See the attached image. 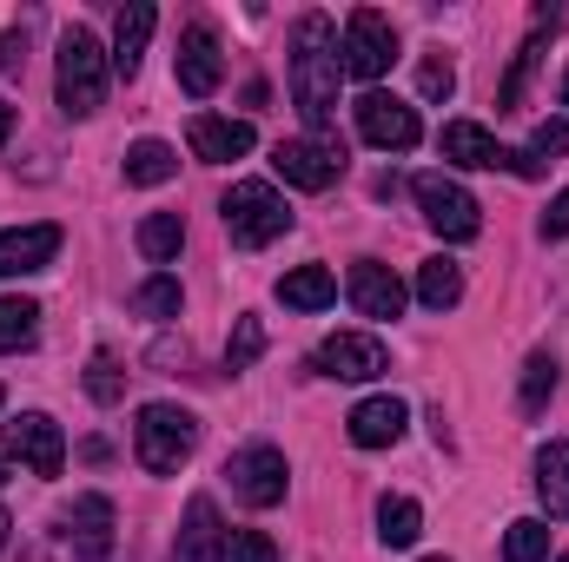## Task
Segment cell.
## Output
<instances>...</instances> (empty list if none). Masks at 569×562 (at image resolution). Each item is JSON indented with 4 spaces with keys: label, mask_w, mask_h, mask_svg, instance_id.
I'll return each instance as SVG.
<instances>
[{
    "label": "cell",
    "mask_w": 569,
    "mask_h": 562,
    "mask_svg": "<svg viewBox=\"0 0 569 562\" xmlns=\"http://www.w3.org/2000/svg\"><path fill=\"white\" fill-rule=\"evenodd\" d=\"M503 556H510V562H543V556H550V523L517 516V523L503 530Z\"/></svg>",
    "instance_id": "f1b7e54d"
},
{
    "label": "cell",
    "mask_w": 569,
    "mask_h": 562,
    "mask_svg": "<svg viewBox=\"0 0 569 562\" xmlns=\"http://www.w3.org/2000/svg\"><path fill=\"white\" fill-rule=\"evenodd\" d=\"M543 27H557V13H537V33L523 40L510 80H503V93H497V113H517V107H523V87H530V73H537V53H543Z\"/></svg>",
    "instance_id": "cb8c5ba5"
},
{
    "label": "cell",
    "mask_w": 569,
    "mask_h": 562,
    "mask_svg": "<svg viewBox=\"0 0 569 562\" xmlns=\"http://www.w3.org/2000/svg\"><path fill=\"white\" fill-rule=\"evenodd\" d=\"M7 530H13V523H7V510H0V550H7Z\"/></svg>",
    "instance_id": "ab89813d"
},
{
    "label": "cell",
    "mask_w": 569,
    "mask_h": 562,
    "mask_svg": "<svg viewBox=\"0 0 569 562\" xmlns=\"http://www.w3.org/2000/svg\"><path fill=\"white\" fill-rule=\"evenodd\" d=\"M53 87H60V107L73 120L100 113V100H107V47L87 27H67L60 33V73H53Z\"/></svg>",
    "instance_id": "7a4b0ae2"
},
{
    "label": "cell",
    "mask_w": 569,
    "mask_h": 562,
    "mask_svg": "<svg viewBox=\"0 0 569 562\" xmlns=\"http://www.w3.org/2000/svg\"><path fill=\"white\" fill-rule=\"evenodd\" d=\"M133 311H140V318H159V324L179 318V279H146L140 291H133Z\"/></svg>",
    "instance_id": "1f68e13d"
},
{
    "label": "cell",
    "mask_w": 569,
    "mask_h": 562,
    "mask_svg": "<svg viewBox=\"0 0 569 562\" xmlns=\"http://www.w3.org/2000/svg\"><path fill=\"white\" fill-rule=\"evenodd\" d=\"M563 107H569V67H563Z\"/></svg>",
    "instance_id": "60d3db41"
},
{
    "label": "cell",
    "mask_w": 569,
    "mask_h": 562,
    "mask_svg": "<svg viewBox=\"0 0 569 562\" xmlns=\"http://www.w3.org/2000/svg\"><path fill=\"white\" fill-rule=\"evenodd\" d=\"M252 145H259L252 120H219V113H199V120H192V152H199V159H212V165L246 159Z\"/></svg>",
    "instance_id": "e0dca14e"
},
{
    "label": "cell",
    "mask_w": 569,
    "mask_h": 562,
    "mask_svg": "<svg viewBox=\"0 0 569 562\" xmlns=\"http://www.w3.org/2000/svg\"><path fill=\"white\" fill-rule=\"evenodd\" d=\"M272 165H279L284 185H298V192H331L345 179V140H279Z\"/></svg>",
    "instance_id": "ba28073f"
},
{
    "label": "cell",
    "mask_w": 569,
    "mask_h": 562,
    "mask_svg": "<svg viewBox=\"0 0 569 562\" xmlns=\"http://www.w3.org/2000/svg\"><path fill=\"white\" fill-rule=\"evenodd\" d=\"M338 60H345L351 80H378V73H391V60H398V27H391L378 7H358V13L345 20Z\"/></svg>",
    "instance_id": "5b68a950"
},
{
    "label": "cell",
    "mask_w": 569,
    "mask_h": 562,
    "mask_svg": "<svg viewBox=\"0 0 569 562\" xmlns=\"http://www.w3.org/2000/svg\"><path fill=\"white\" fill-rule=\"evenodd\" d=\"M411 192H418V205H425V225L437 232V239H457V245H463V239H477V232H483V205H477V199H470L457 179L425 172Z\"/></svg>",
    "instance_id": "8992f818"
},
{
    "label": "cell",
    "mask_w": 569,
    "mask_h": 562,
    "mask_svg": "<svg viewBox=\"0 0 569 562\" xmlns=\"http://www.w3.org/2000/svg\"><path fill=\"white\" fill-rule=\"evenodd\" d=\"M219 536H226V530H219V503H212V496H192V503H186V530H179V550H172V556H179V562H219V550H226Z\"/></svg>",
    "instance_id": "ac0fdd59"
},
{
    "label": "cell",
    "mask_w": 569,
    "mask_h": 562,
    "mask_svg": "<svg viewBox=\"0 0 569 562\" xmlns=\"http://www.w3.org/2000/svg\"><path fill=\"white\" fill-rule=\"evenodd\" d=\"M259 358H266V324L246 311V318L232 324V344H226V371H252Z\"/></svg>",
    "instance_id": "f546056e"
},
{
    "label": "cell",
    "mask_w": 569,
    "mask_h": 562,
    "mask_svg": "<svg viewBox=\"0 0 569 562\" xmlns=\"http://www.w3.org/2000/svg\"><path fill=\"white\" fill-rule=\"evenodd\" d=\"M0 483H7V456H0Z\"/></svg>",
    "instance_id": "b9f144b4"
},
{
    "label": "cell",
    "mask_w": 569,
    "mask_h": 562,
    "mask_svg": "<svg viewBox=\"0 0 569 562\" xmlns=\"http://www.w3.org/2000/svg\"><path fill=\"white\" fill-rule=\"evenodd\" d=\"M418 298H425L430 311H450V304L463 298V272H457L450 259H425V265H418Z\"/></svg>",
    "instance_id": "4316f807"
},
{
    "label": "cell",
    "mask_w": 569,
    "mask_h": 562,
    "mask_svg": "<svg viewBox=\"0 0 569 562\" xmlns=\"http://www.w3.org/2000/svg\"><path fill=\"white\" fill-rule=\"evenodd\" d=\"M27 67V33L13 27V33H0V73H20Z\"/></svg>",
    "instance_id": "8d00e7d4"
},
{
    "label": "cell",
    "mask_w": 569,
    "mask_h": 562,
    "mask_svg": "<svg viewBox=\"0 0 569 562\" xmlns=\"http://www.w3.org/2000/svg\"><path fill=\"white\" fill-rule=\"evenodd\" d=\"M563 562H569V556H563Z\"/></svg>",
    "instance_id": "ee69618b"
},
{
    "label": "cell",
    "mask_w": 569,
    "mask_h": 562,
    "mask_svg": "<svg viewBox=\"0 0 569 562\" xmlns=\"http://www.w3.org/2000/svg\"><path fill=\"white\" fill-rule=\"evenodd\" d=\"M418 93H425V100H450V93H457L450 60H425V67H418Z\"/></svg>",
    "instance_id": "d590c367"
},
{
    "label": "cell",
    "mask_w": 569,
    "mask_h": 562,
    "mask_svg": "<svg viewBox=\"0 0 569 562\" xmlns=\"http://www.w3.org/2000/svg\"><path fill=\"white\" fill-rule=\"evenodd\" d=\"M172 172H179V152L166 140H140L127 152V185H166Z\"/></svg>",
    "instance_id": "d4e9b609"
},
{
    "label": "cell",
    "mask_w": 569,
    "mask_h": 562,
    "mask_svg": "<svg viewBox=\"0 0 569 562\" xmlns=\"http://www.w3.org/2000/svg\"><path fill=\"white\" fill-rule=\"evenodd\" d=\"M391 358H385V344L371 338V331H338V338H325L318 351H311V371L318 378H338V384H365V378H378Z\"/></svg>",
    "instance_id": "9c48e42d"
},
{
    "label": "cell",
    "mask_w": 569,
    "mask_h": 562,
    "mask_svg": "<svg viewBox=\"0 0 569 562\" xmlns=\"http://www.w3.org/2000/svg\"><path fill=\"white\" fill-rule=\"evenodd\" d=\"M53 252H60V225H7L0 232V279H33V272H47L53 265Z\"/></svg>",
    "instance_id": "5bb4252c"
},
{
    "label": "cell",
    "mask_w": 569,
    "mask_h": 562,
    "mask_svg": "<svg viewBox=\"0 0 569 562\" xmlns=\"http://www.w3.org/2000/svg\"><path fill=\"white\" fill-rule=\"evenodd\" d=\"M537 496H543L550 516L569 523V443H543L537 450Z\"/></svg>",
    "instance_id": "44dd1931"
},
{
    "label": "cell",
    "mask_w": 569,
    "mask_h": 562,
    "mask_svg": "<svg viewBox=\"0 0 569 562\" xmlns=\"http://www.w3.org/2000/svg\"><path fill=\"white\" fill-rule=\"evenodd\" d=\"M226 232H232V245H246V252H259V245H272L291 232V212H284L279 185H266V179H239L232 192H226Z\"/></svg>",
    "instance_id": "277c9868"
},
{
    "label": "cell",
    "mask_w": 569,
    "mask_h": 562,
    "mask_svg": "<svg viewBox=\"0 0 569 562\" xmlns=\"http://www.w3.org/2000/svg\"><path fill=\"white\" fill-rule=\"evenodd\" d=\"M192 450H199V418H192V411H179V404H146L140 423H133V456H140V470L172 476Z\"/></svg>",
    "instance_id": "3957f363"
},
{
    "label": "cell",
    "mask_w": 569,
    "mask_h": 562,
    "mask_svg": "<svg viewBox=\"0 0 569 562\" xmlns=\"http://www.w3.org/2000/svg\"><path fill=\"white\" fill-rule=\"evenodd\" d=\"M543 239H569V192L550 199V212H543Z\"/></svg>",
    "instance_id": "74e56055"
},
{
    "label": "cell",
    "mask_w": 569,
    "mask_h": 562,
    "mask_svg": "<svg viewBox=\"0 0 569 562\" xmlns=\"http://www.w3.org/2000/svg\"><path fill=\"white\" fill-rule=\"evenodd\" d=\"M40 338V304L33 298H0V351H27Z\"/></svg>",
    "instance_id": "484cf974"
},
{
    "label": "cell",
    "mask_w": 569,
    "mask_h": 562,
    "mask_svg": "<svg viewBox=\"0 0 569 562\" xmlns=\"http://www.w3.org/2000/svg\"><path fill=\"white\" fill-rule=\"evenodd\" d=\"M550 398H557V358H550V351H537V358L523 364V411L537 418Z\"/></svg>",
    "instance_id": "4dcf8cb0"
},
{
    "label": "cell",
    "mask_w": 569,
    "mask_h": 562,
    "mask_svg": "<svg viewBox=\"0 0 569 562\" xmlns=\"http://www.w3.org/2000/svg\"><path fill=\"white\" fill-rule=\"evenodd\" d=\"M425 562H450V556H425Z\"/></svg>",
    "instance_id": "7bdbcfd3"
},
{
    "label": "cell",
    "mask_w": 569,
    "mask_h": 562,
    "mask_svg": "<svg viewBox=\"0 0 569 562\" xmlns=\"http://www.w3.org/2000/svg\"><path fill=\"white\" fill-rule=\"evenodd\" d=\"M358 133L371 145H385V152H411V145L425 140L418 107H405V100H391V93H365V100H358Z\"/></svg>",
    "instance_id": "8fae6325"
},
{
    "label": "cell",
    "mask_w": 569,
    "mask_h": 562,
    "mask_svg": "<svg viewBox=\"0 0 569 562\" xmlns=\"http://www.w3.org/2000/svg\"><path fill=\"white\" fill-rule=\"evenodd\" d=\"M179 245H186V225H179V212H152L140 225V252L152 265H166V259H179Z\"/></svg>",
    "instance_id": "83f0119b"
},
{
    "label": "cell",
    "mask_w": 569,
    "mask_h": 562,
    "mask_svg": "<svg viewBox=\"0 0 569 562\" xmlns=\"http://www.w3.org/2000/svg\"><path fill=\"white\" fill-rule=\"evenodd\" d=\"M437 145H443V159H457V165H477V172H497V165H503V145L490 140L477 120H450V127L437 133Z\"/></svg>",
    "instance_id": "d6986e66"
},
{
    "label": "cell",
    "mask_w": 569,
    "mask_h": 562,
    "mask_svg": "<svg viewBox=\"0 0 569 562\" xmlns=\"http://www.w3.org/2000/svg\"><path fill=\"white\" fill-rule=\"evenodd\" d=\"M152 27H159V13L146 7V0H133L127 13H120V33H113V67L133 80L140 73V60H146V40H152Z\"/></svg>",
    "instance_id": "ffe728a7"
},
{
    "label": "cell",
    "mask_w": 569,
    "mask_h": 562,
    "mask_svg": "<svg viewBox=\"0 0 569 562\" xmlns=\"http://www.w3.org/2000/svg\"><path fill=\"white\" fill-rule=\"evenodd\" d=\"M7 456H20L33 476H60L67 470V436H60V423L47 411H20L7 423Z\"/></svg>",
    "instance_id": "30bf717a"
},
{
    "label": "cell",
    "mask_w": 569,
    "mask_h": 562,
    "mask_svg": "<svg viewBox=\"0 0 569 562\" xmlns=\"http://www.w3.org/2000/svg\"><path fill=\"white\" fill-rule=\"evenodd\" d=\"M345 291H351V304H358L365 318H398V311H405V279H398L391 265H378V259H358L351 279H345Z\"/></svg>",
    "instance_id": "2e32d148"
},
{
    "label": "cell",
    "mask_w": 569,
    "mask_h": 562,
    "mask_svg": "<svg viewBox=\"0 0 569 562\" xmlns=\"http://www.w3.org/2000/svg\"><path fill=\"white\" fill-rule=\"evenodd\" d=\"M226 476H232L239 503H252V510H279L284 490H291L284 450H272V443H246V450H239V456L226 463Z\"/></svg>",
    "instance_id": "52a82bcc"
},
{
    "label": "cell",
    "mask_w": 569,
    "mask_h": 562,
    "mask_svg": "<svg viewBox=\"0 0 569 562\" xmlns=\"http://www.w3.org/2000/svg\"><path fill=\"white\" fill-rule=\"evenodd\" d=\"M60 536H67V550L80 562H107L113 556V503L107 496H73Z\"/></svg>",
    "instance_id": "7c38bea8"
},
{
    "label": "cell",
    "mask_w": 569,
    "mask_h": 562,
    "mask_svg": "<svg viewBox=\"0 0 569 562\" xmlns=\"http://www.w3.org/2000/svg\"><path fill=\"white\" fill-rule=\"evenodd\" d=\"M557 152H569V120H543V127L530 133V159L543 165V159H557Z\"/></svg>",
    "instance_id": "e575fe53"
},
{
    "label": "cell",
    "mask_w": 569,
    "mask_h": 562,
    "mask_svg": "<svg viewBox=\"0 0 569 562\" xmlns=\"http://www.w3.org/2000/svg\"><path fill=\"white\" fill-rule=\"evenodd\" d=\"M7 133H13V107L0 100V145H7Z\"/></svg>",
    "instance_id": "f35d334b"
},
{
    "label": "cell",
    "mask_w": 569,
    "mask_h": 562,
    "mask_svg": "<svg viewBox=\"0 0 569 562\" xmlns=\"http://www.w3.org/2000/svg\"><path fill=\"white\" fill-rule=\"evenodd\" d=\"M219 80H226L219 33H212L206 20H192V27L179 33V87H186L192 100H206V93H219Z\"/></svg>",
    "instance_id": "4fadbf2b"
},
{
    "label": "cell",
    "mask_w": 569,
    "mask_h": 562,
    "mask_svg": "<svg viewBox=\"0 0 569 562\" xmlns=\"http://www.w3.org/2000/svg\"><path fill=\"white\" fill-rule=\"evenodd\" d=\"M87 398L93 404H120V364L107 351H93V364H87Z\"/></svg>",
    "instance_id": "836d02e7"
},
{
    "label": "cell",
    "mask_w": 569,
    "mask_h": 562,
    "mask_svg": "<svg viewBox=\"0 0 569 562\" xmlns=\"http://www.w3.org/2000/svg\"><path fill=\"white\" fill-rule=\"evenodd\" d=\"M378 536H385V550H411L425 536V510L411 496H385L378 503Z\"/></svg>",
    "instance_id": "603a6c76"
},
{
    "label": "cell",
    "mask_w": 569,
    "mask_h": 562,
    "mask_svg": "<svg viewBox=\"0 0 569 562\" xmlns=\"http://www.w3.org/2000/svg\"><path fill=\"white\" fill-rule=\"evenodd\" d=\"M279 298L291 304V311H325V304L338 298V279H331L325 265H298V272L279 279Z\"/></svg>",
    "instance_id": "7402d4cb"
},
{
    "label": "cell",
    "mask_w": 569,
    "mask_h": 562,
    "mask_svg": "<svg viewBox=\"0 0 569 562\" xmlns=\"http://www.w3.org/2000/svg\"><path fill=\"white\" fill-rule=\"evenodd\" d=\"M338 80H345V60H338V27L325 13H305L298 33H291V107L305 113L311 140H325L331 113H338Z\"/></svg>",
    "instance_id": "6da1fadb"
},
{
    "label": "cell",
    "mask_w": 569,
    "mask_h": 562,
    "mask_svg": "<svg viewBox=\"0 0 569 562\" xmlns=\"http://www.w3.org/2000/svg\"><path fill=\"white\" fill-rule=\"evenodd\" d=\"M219 562H279V543H272L266 530H232L226 550H219Z\"/></svg>",
    "instance_id": "d6a6232c"
},
{
    "label": "cell",
    "mask_w": 569,
    "mask_h": 562,
    "mask_svg": "<svg viewBox=\"0 0 569 562\" xmlns=\"http://www.w3.org/2000/svg\"><path fill=\"white\" fill-rule=\"evenodd\" d=\"M405 423H411V404L385 391V398H365V404L345 418V430H351V443H358V450H391V443L405 436Z\"/></svg>",
    "instance_id": "9a60e30c"
}]
</instances>
